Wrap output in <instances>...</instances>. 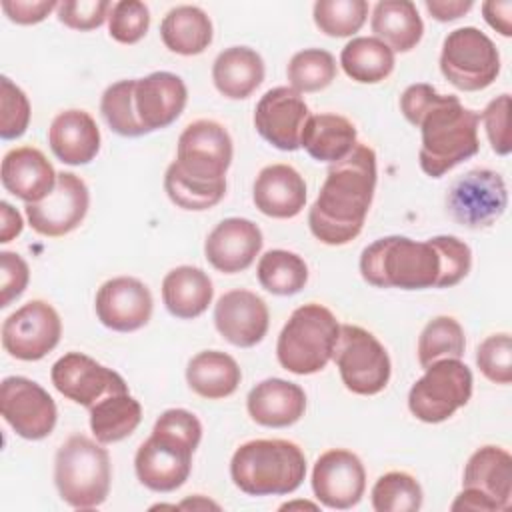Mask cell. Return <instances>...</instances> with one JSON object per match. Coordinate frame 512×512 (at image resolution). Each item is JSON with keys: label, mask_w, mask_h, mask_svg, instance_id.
I'll list each match as a JSON object with an SVG mask.
<instances>
[{"label": "cell", "mask_w": 512, "mask_h": 512, "mask_svg": "<svg viewBox=\"0 0 512 512\" xmlns=\"http://www.w3.org/2000/svg\"><path fill=\"white\" fill-rule=\"evenodd\" d=\"M400 112L420 128L418 162L430 178H442L480 150V114L466 108L456 96L440 94L432 84H410L400 96Z\"/></svg>", "instance_id": "cell-1"}, {"label": "cell", "mask_w": 512, "mask_h": 512, "mask_svg": "<svg viewBox=\"0 0 512 512\" xmlns=\"http://www.w3.org/2000/svg\"><path fill=\"white\" fill-rule=\"evenodd\" d=\"M452 510H480V512H494L498 510L496 504L484 496L482 492L474 488H462V492L456 496V500L450 506Z\"/></svg>", "instance_id": "cell-53"}, {"label": "cell", "mask_w": 512, "mask_h": 512, "mask_svg": "<svg viewBox=\"0 0 512 512\" xmlns=\"http://www.w3.org/2000/svg\"><path fill=\"white\" fill-rule=\"evenodd\" d=\"M58 174L48 158L34 146H18L4 154L0 180L6 192L26 204L42 202L56 186Z\"/></svg>", "instance_id": "cell-23"}, {"label": "cell", "mask_w": 512, "mask_h": 512, "mask_svg": "<svg viewBox=\"0 0 512 512\" xmlns=\"http://www.w3.org/2000/svg\"><path fill=\"white\" fill-rule=\"evenodd\" d=\"M134 84L136 78L118 80L110 84L100 98V112L106 124L112 132L124 138H138L146 134L134 110Z\"/></svg>", "instance_id": "cell-41"}, {"label": "cell", "mask_w": 512, "mask_h": 512, "mask_svg": "<svg viewBox=\"0 0 512 512\" xmlns=\"http://www.w3.org/2000/svg\"><path fill=\"white\" fill-rule=\"evenodd\" d=\"M486 24L502 36H512V2L510 0H488L482 4Z\"/></svg>", "instance_id": "cell-50"}, {"label": "cell", "mask_w": 512, "mask_h": 512, "mask_svg": "<svg viewBox=\"0 0 512 512\" xmlns=\"http://www.w3.org/2000/svg\"><path fill=\"white\" fill-rule=\"evenodd\" d=\"M506 206V182L490 168L468 170L452 182L446 194L448 216L468 230L492 226L504 214Z\"/></svg>", "instance_id": "cell-12"}, {"label": "cell", "mask_w": 512, "mask_h": 512, "mask_svg": "<svg viewBox=\"0 0 512 512\" xmlns=\"http://www.w3.org/2000/svg\"><path fill=\"white\" fill-rule=\"evenodd\" d=\"M472 372L460 358H446L424 368L408 392V410L420 422L438 424L454 416L472 396Z\"/></svg>", "instance_id": "cell-9"}, {"label": "cell", "mask_w": 512, "mask_h": 512, "mask_svg": "<svg viewBox=\"0 0 512 512\" xmlns=\"http://www.w3.org/2000/svg\"><path fill=\"white\" fill-rule=\"evenodd\" d=\"M340 66L354 82L378 84L392 74L394 52L374 36H358L342 48Z\"/></svg>", "instance_id": "cell-34"}, {"label": "cell", "mask_w": 512, "mask_h": 512, "mask_svg": "<svg viewBox=\"0 0 512 512\" xmlns=\"http://www.w3.org/2000/svg\"><path fill=\"white\" fill-rule=\"evenodd\" d=\"M110 480V454L96 438L72 434L62 442L54 458V484L62 502L76 510L96 508L106 502Z\"/></svg>", "instance_id": "cell-7"}, {"label": "cell", "mask_w": 512, "mask_h": 512, "mask_svg": "<svg viewBox=\"0 0 512 512\" xmlns=\"http://www.w3.org/2000/svg\"><path fill=\"white\" fill-rule=\"evenodd\" d=\"M338 336L340 322L330 308L318 302L302 304L278 334L276 358L292 374H316L332 360Z\"/></svg>", "instance_id": "cell-8"}, {"label": "cell", "mask_w": 512, "mask_h": 512, "mask_svg": "<svg viewBox=\"0 0 512 512\" xmlns=\"http://www.w3.org/2000/svg\"><path fill=\"white\" fill-rule=\"evenodd\" d=\"M202 440V424L190 410L168 408L138 446L134 472L152 492H174L192 472V456Z\"/></svg>", "instance_id": "cell-4"}, {"label": "cell", "mask_w": 512, "mask_h": 512, "mask_svg": "<svg viewBox=\"0 0 512 512\" xmlns=\"http://www.w3.org/2000/svg\"><path fill=\"white\" fill-rule=\"evenodd\" d=\"M0 6L10 22L20 24V26H30V24H38V22L46 20V16L58 8V2H54V0H2Z\"/></svg>", "instance_id": "cell-49"}, {"label": "cell", "mask_w": 512, "mask_h": 512, "mask_svg": "<svg viewBox=\"0 0 512 512\" xmlns=\"http://www.w3.org/2000/svg\"><path fill=\"white\" fill-rule=\"evenodd\" d=\"M462 488L488 496L498 510L512 506V456L500 446L486 444L472 452L464 466Z\"/></svg>", "instance_id": "cell-27"}, {"label": "cell", "mask_w": 512, "mask_h": 512, "mask_svg": "<svg viewBox=\"0 0 512 512\" xmlns=\"http://www.w3.org/2000/svg\"><path fill=\"white\" fill-rule=\"evenodd\" d=\"M310 116L302 94L290 86H276L262 94L254 108L256 132L274 148L294 152L300 148V136Z\"/></svg>", "instance_id": "cell-18"}, {"label": "cell", "mask_w": 512, "mask_h": 512, "mask_svg": "<svg viewBox=\"0 0 512 512\" xmlns=\"http://www.w3.org/2000/svg\"><path fill=\"white\" fill-rule=\"evenodd\" d=\"M476 366L494 384L512 382V340L508 332L486 336L476 348Z\"/></svg>", "instance_id": "cell-43"}, {"label": "cell", "mask_w": 512, "mask_h": 512, "mask_svg": "<svg viewBox=\"0 0 512 512\" xmlns=\"http://www.w3.org/2000/svg\"><path fill=\"white\" fill-rule=\"evenodd\" d=\"M370 500L376 512H416L422 508L424 494L412 474L392 470L374 482Z\"/></svg>", "instance_id": "cell-39"}, {"label": "cell", "mask_w": 512, "mask_h": 512, "mask_svg": "<svg viewBox=\"0 0 512 512\" xmlns=\"http://www.w3.org/2000/svg\"><path fill=\"white\" fill-rule=\"evenodd\" d=\"M268 324V306L252 290H228L214 306V326L232 346L252 348L260 344L268 332Z\"/></svg>", "instance_id": "cell-20"}, {"label": "cell", "mask_w": 512, "mask_h": 512, "mask_svg": "<svg viewBox=\"0 0 512 512\" xmlns=\"http://www.w3.org/2000/svg\"><path fill=\"white\" fill-rule=\"evenodd\" d=\"M96 316L102 326L114 332H134L148 324L154 300L150 288L134 276L106 280L94 298Z\"/></svg>", "instance_id": "cell-19"}, {"label": "cell", "mask_w": 512, "mask_h": 512, "mask_svg": "<svg viewBox=\"0 0 512 512\" xmlns=\"http://www.w3.org/2000/svg\"><path fill=\"white\" fill-rule=\"evenodd\" d=\"M466 350V336L460 322L452 316L432 318L418 336V364L428 368L430 364L446 358H462Z\"/></svg>", "instance_id": "cell-37"}, {"label": "cell", "mask_w": 512, "mask_h": 512, "mask_svg": "<svg viewBox=\"0 0 512 512\" xmlns=\"http://www.w3.org/2000/svg\"><path fill=\"white\" fill-rule=\"evenodd\" d=\"M242 380L238 362L220 350H202L186 366L190 390L206 400H222L236 392Z\"/></svg>", "instance_id": "cell-31"}, {"label": "cell", "mask_w": 512, "mask_h": 512, "mask_svg": "<svg viewBox=\"0 0 512 512\" xmlns=\"http://www.w3.org/2000/svg\"><path fill=\"white\" fill-rule=\"evenodd\" d=\"M188 102L184 80L166 70L152 72L136 78L134 84V110L146 134L162 130L178 120Z\"/></svg>", "instance_id": "cell-21"}, {"label": "cell", "mask_w": 512, "mask_h": 512, "mask_svg": "<svg viewBox=\"0 0 512 512\" xmlns=\"http://www.w3.org/2000/svg\"><path fill=\"white\" fill-rule=\"evenodd\" d=\"M150 28V10L140 0L114 2L108 14V34L120 44L140 42Z\"/></svg>", "instance_id": "cell-42"}, {"label": "cell", "mask_w": 512, "mask_h": 512, "mask_svg": "<svg viewBox=\"0 0 512 512\" xmlns=\"http://www.w3.org/2000/svg\"><path fill=\"white\" fill-rule=\"evenodd\" d=\"M262 230L248 218H224L204 242V256L212 268L236 274L252 266L262 250Z\"/></svg>", "instance_id": "cell-22"}, {"label": "cell", "mask_w": 512, "mask_h": 512, "mask_svg": "<svg viewBox=\"0 0 512 512\" xmlns=\"http://www.w3.org/2000/svg\"><path fill=\"white\" fill-rule=\"evenodd\" d=\"M248 416L266 428H286L296 424L306 412L304 390L284 378H266L246 396Z\"/></svg>", "instance_id": "cell-25"}, {"label": "cell", "mask_w": 512, "mask_h": 512, "mask_svg": "<svg viewBox=\"0 0 512 512\" xmlns=\"http://www.w3.org/2000/svg\"><path fill=\"white\" fill-rule=\"evenodd\" d=\"M52 154L70 166H82L100 152V128L96 120L80 108L58 112L48 128Z\"/></svg>", "instance_id": "cell-26"}, {"label": "cell", "mask_w": 512, "mask_h": 512, "mask_svg": "<svg viewBox=\"0 0 512 512\" xmlns=\"http://www.w3.org/2000/svg\"><path fill=\"white\" fill-rule=\"evenodd\" d=\"M480 120L484 124L490 148L498 156H508L512 150L510 140V94H500L492 98L486 108L480 114Z\"/></svg>", "instance_id": "cell-46"}, {"label": "cell", "mask_w": 512, "mask_h": 512, "mask_svg": "<svg viewBox=\"0 0 512 512\" xmlns=\"http://www.w3.org/2000/svg\"><path fill=\"white\" fill-rule=\"evenodd\" d=\"M366 490V470L362 460L346 448L322 452L312 468V492L316 500L332 510L356 506Z\"/></svg>", "instance_id": "cell-17"}, {"label": "cell", "mask_w": 512, "mask_h": 512, "mask_svg": "<svg viewBox=\"0 0 512 512\" xmlns=\"http://www.w3.org/2000/svg\"><path fill=\"white\" fill-rule=\"evenodd\" d=\"M370 28L392 52H410L424 34L418 8L410 0H380L372 8Z\"/></svg>", "instance_id": "cell-30"}, {"label": "cell", "mask_w": 512, "mask_h": 512, "mask_svg": "<svg viewBox=\"0 0 512 512\" xmlns=\"http://www.w3.org/2000/svg\"><path fill=\"white\" fill-rule=\"evenodd\" d=\"M88 412L90 430L100 444H114L128 438L142 420V406L130 392L112 394Z\"/></svg>", "instance_id": "cell-35"}, {"label": "cell", "mask_w": 512, "mask_h": 512, "mask_svg": "<svg viewBox=\"0 0 512 512\" xmlns=\"http://www.w3.org/2000/svg\"><path fill=\"white\" fill-rule=\"evenodd\" d=\"M430 16L438 22H452L472 10V0H426L424 2Z\"/></svg>", "instance_id": "cell-51"}, {"label": "cell", "mask_w": 512, "mask_h": 512, "mask_svg": "<svg viewBox=\"0 0 512 512\" xmlns=\"http://www.w3.org/2000/svg\"><path fill=\"white\" fill-rule=\"evenodd\" d=\"M316 28L332 38L356 34L368 18L366 0H318L312 8Z\"/></svg>", "instance_id": "cell-40"}, {"label": "cell", "mask_w": 512, "mask_h": 512, "mask_svg": "<svg viewBox=\"0 0 512 512\" xmlns=\"http://www.w3.org/2000/svg\"><path fill=\"white\" fill-rule=\"evenodd\" d=\"M30 100L8 76L0 78V138L16 140L30 124Z\"/></svg>", "instance_id": "cell-44"}, {"label": "cell", "mask_w": 512, "mask_h": 512, "mask_svg": "<svg viewBox=\"0 0 512 512\" xmlns=\"http://www.w3.org/2000/svg\"><path fill=\"white\" fill-rule=\"evenodd\" d=\"M332 360L344 386L358 396H374L386 388L392 364L382 342L362 326L340 324Z\"/></svg>", "instance_id": "cell-11"}, {"label": "cell", "mask_w": 512, "mask_h": 512, "mask_svg": "<svg viewBox=\"0 0 512 512\" xmlns=\"http://www.w3.org/2000/svg\"><path fill=\"white\" fill-rule=\"evenodd\" d=\"M176 508H214V510H218L220 506L216 504V502H212V500H206L204 496H200V494H196L194 498H190V500H184V502H180Z\"/></svg>", "instance_id": "cell-54"}, {"label": "cell", "mask_w": 512, "mask_h": 512, "mask_svg": "<svg viewBox=\"0 0 512 512\" xmlns=\"http://www.w3.org/2000/svg\"><path fill=\"white\" fill-rule=\"evenodd\" d=\"M22 228H24V222L20 212L12 204L2 200L0 202V242L6 244L14 240L22 232Z\"/></svg>", "instance_id": "cell-52"}, {"label": "cell", "mask_w": 512, "mask_h": 512, "mask_svg": "<svg viewBox=\"0 0 512 512\" xmlns=\"http://www.w3.org/2000/svg\"><path fill=\"white\" fill-rule=\"evenodd\" d=\"M0 412L24 440L46 438L58 420L52 396L26 376H8L0 384Z\"/></svg>", "instance_id": "cell-14"}, {"label": "cell", "mask_w": 512, "mask_h": 512, "mask_svg": "<svg viewBox=\"0 0 512 512\" xmlns=\"http://www.w3.org/2000/svg\"><path fill=\"white\" fill-rule=\"evenodd\" d=\"M376 174V152L362 142L328 166L326 180L308 210V228L316 240L344 246L362 232L376 190Z\"/></svg>", "instance_id": "cell-3"}, {"label": "cell", "mask_w": 512, "mask_h": 512, "mask_svg": "<svg viewBox=\"0 0 512 512\" xmlns=\"http://www.w3.org/2000/svg\"><path fill=\"white\" fill-rule=\"evenodd\" d=\"M90 192L74 172H58L56 186L42 202L26 204L30 228L46 238H60L76 230L88 214Z\"/></svg>", "instance_id": "cell-16"}, {"label": "cell", "mask_w": 512, "mask_h": 512, "mask_svg": "<svg viewBox=\"0 0 512 512\" xmlns=\"http://www.w3.org/2000/svg\"><path fill=\"white\" fill-rule=\"evenodd\" d=\"M212 36V20L198 6H174L160 22V38L164 46L180 56L202 54L210 46Z\"/></svg>", "instance_id": "cell-33"}, {"label": "cell", "mask_w": 512, "mask_h": 512, "mask_svg": "<svg viewBox=\"0 0 512 512\" xmlns=\"http://www.w3.org/2000/svg\"><path fill=\"white\" fill-rule=\"evenodd\" d=\"M256 276L266 292L276 296H292L306 286L308 266L296 252L276 248L260 256Z\"/></svg>", "instance_id": "cell-36"}, {"label": "cell", "mask_w": 512, "mask_h": 512, "mask_svg": "<svg viewBox=\"0 0 512 512\" xmlns=\"http://www.w3.org/2000/svg\"><path fill=\"white\" fill-rule=\"evenodd\" d=\"M50 380L64 398L88 410L112 394L128 392L126 380L116 370L82 352H66L60 356L52 364Z\"/></svg>", "instance_id": "cell-15"}, {"label": "cell", "mask_w": 512, "mask_h": 512, "mask_svg": "<svg viewBox=\"0 0 512 512\" xmlns=\"http://www.w3.org/2000/svg\"><path fill=\"white\" fill-rule=\"evenodd\" d=\"M336 60L328 50L304 48L296 52L286 68L290 88L300 94L324 90L336 78Z\"/></svg>", "instance_id": "cell-38"}, {"label": "cell", "mask_w": 512, "mask_h": 512, "mask_svg": "<svg viewBox=\"0 0 512 512\" xmlns=\"http://www.w3.org/2000/svg\"><path fill=\"white\" fill-rule=\"evenodd\" d=\"M30 280V268L26 260L10 250L0 252V308H6L12 300L22 296Z\"/></svg>", "instance_id": "cell-48"}, {"label": "cell", "mask_w": 512, "mask_h": 512, "mask_svg": "<svg viewBox=\"0 0 512 512\" xmlns=\"http://www.w3.org/2000/svg\"><path fill=\"white\" fill-rule=\"evenodd\" d=\"M112 4L108 0H62L58 2V20L78 32H88L100 28L108 20Z\"/></svg>", "instance_id": "cell-45"}, {"label": "cell", "mask_w": 512, "mask_h": 512, "mask_svg": "<svg viewBox=\"0 0 512 512\" xmlns=\"http://www.w3.org/2000/svg\"><path fill=\"white\" fill-rule=\"evenodd\" d=\"M356 126L340 114H310L302 136L300 148H304L318 162H338L342 160L358 142Z\"/></svg>", "instance_id": "cell-32"}, {"label": "cell", "mask_w": 512, "mask_h": 512, "mask_svg": "<svg viewBox=\"0 0 512 512\" xmlns=\"http://www.w3.org/2000/svg\"><path fill=\"white\" fill-rule=\"evenodd\" d=\"M234 148L228 130L208 118L190 122L176 146V158L164 174V190L182 210L202 212L226 196V172Z\"/></svg>", "instance_id": "cell-2"}, {"label": "cell", "mask_w": 512, "mask_h": 512, "mask_svg": "<svg viewBox=\"0 0 512 512\" xmlns=\"http://www.w3.org/2000/svg\"><path fill=\"white\" fill-rule=\"evenodd\" d=\"M264 60L250 46H230L212 64L216 90L230 100L248 98L264 80Z\"/></svg>", "instance_id": "cell-28"}, {"label": "cell", "mask_w": 512, "mask_h": 512, "mask_svg": "<svg viewBox=\"0 0 512 512\" xmlns=\"http://www.w3.org/2000/svg\"><path fill=\"white\" fill-rule=\"evenodd\" d=\"M254 206L268 218L288 220L306 206V182L290 164L264 166L252 186Z\"/></svg>", "instance_id": "cell-24"}, {"label": "cell", "mask_w": 512, "mask_h": 512, "mask_svg": "<svg viewBox=\"0 0 512 512\" xmlns=\"http://www.w3.org/2000/svg\"><path fill=\"white\" fill-rule=\"evenodd\" d=\"M360 274L376 288H440L442 254L432 238L418 242L408 236H384L362 250Z\"/></svg>", "instance_id": "cell-5"}, {"label": "cell", "mask_w": 512, "mask_h": 512, "mask_svg": "<svg viewBox=\"0 0 512 512\" xmlns=\"http://www.w3.org/2000/svg\"><path fill=\"white\" fill-rule=\"evenodd\" d=\"M212 296V280L198 266H176L162 280V302L180 320H192L204 314Z\"/></svg>", "instance_id": "cell-29"}, {"label": "cell", "mask_w": 512, "mask_h": 512, "mask_svg": "<svg viewBox=\"0 0 512 512\" xmlns=\"http://www.w3.org/2000/svg\"><path fill=\"white\" fill-rule=\"evenodd\" d=\"M292 508H312V510H316L318 506L312 504V502H306V500H304V502H302V500H300V502H288V504H282V506H280V510H292Z\"/></svg>", "instance_id": "cell-55"}, {"label": "cell", "mask_w": 512, "mask_h": 512, "mask_svg": "<svg viewBox=\"0 0 512 512\" xmlns=\"http://www.w3.org/2000/svg\"><path fill=\"white\" fill-rule=\"evenodd\" d=\"M434 244L438 246L442 254V282L440 288L456 286L460 280H464L472 268V250L470 246L450 234L434 236Z\"/></svg>", "instance_id": "cell-47"}, {"label": "cell", "mask_w": 512, "mask_h": 512, "mask_svg": "<svg viewBox=\"0 0 512 512\" xmlns=\"http://www.w3.org/2000/svg\"><path fill=\"white\" fill-rule=\"evenodd\" d=\"M62 336V320L46 300H30L2 322L4 350L24 362L42 360Z\"/></svg>", "instance_id": "cell-13"}, {"label": "cell", "mask_w": 512, "mask_h": 512, "mask_svg": "<svg viewBox=\"0 0 512 512\" xmlns=\"http://www.w3.org/2000/svg\"><path fill=\"white\" fill-rule=\"evenodd\" d=\"M306 456L296 442L284 438L248 440L230 460V478L248 496H282L300 488Z\"/></svg>", "instance_id": "cell-6"}, {"label": "cell", "mask_w": 512, "mask_h": 512, "mask_svg": "<svg viewBox=\"0 0 512 512\" xmlns=\"http://www.w3.org/2000/svg\"><path fill=\"white\" fill-rule=\"evenodd\" d=\"M440 72L458 90H484L500 74L498 48L474 26L456 28L442 42Z\"/></svg>", "instance_id": "cell-10"}]
</instances>
